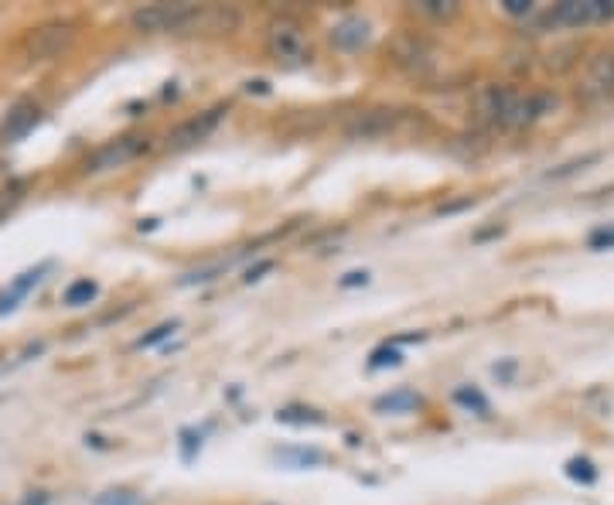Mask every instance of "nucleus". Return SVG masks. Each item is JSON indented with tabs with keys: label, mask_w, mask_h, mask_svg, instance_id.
I'll return each mask as SVG.
<instances>
[{
	"label": "nucleus",
	"mask_w": 614,
	"mask_h": 505,
	"mask_svg": "<svg viewBox=\"0 0 614 505\" xmlns=\"http://www.w3.org/2000/svg\"><path fill=\"white\" fill-rule=\"evenodd\" d=\"M580 96L587 103H608V99H614V52H601L587 62V72L580 79Z\"/></svg>",
	"instance_id": "423d86ee"
},
{
	"label": "nucleus",
	"mask_w": 614,
	"mask_h": 505,
	"mask_svg": "<svg viewBox=\"0 0 614 505\" xmlns=\"http://www.w3.org/2000/svg\"><path fill=\"white\" fill-rule=\"evenodd\" d=\"M502 7L509 14H516V18H526V14L533 11V4H529V0H502Z\"/></svg>",
	"instance_id": "4be33fe9"
},
{
	"label": "nucleus",
	"mask_w": 614,
	"mask_h": 505,
	"mask_svg": "<svg viewBox=\"0 0 614 505\" xmlns=\"http://www.w3.org/2000/svg\"><path fill=\"white\" fill-rule=\"evenodd\" d=\"M396 120H400V113L396 110H383V106H379V110H365L348 123V137H355V140L383 137L396 127Z\"/></svg>",
	"instance_id": "1a4fd4ad"
},
{
	"label": "nucleus",
	"mask_w": 614,
	"mask_h": 505,
	"mask_svg": "<svg viewBox=\"0 0 614 505\" xmlns=\"http://www.w3.org/2000/svg\"><path fill=\"white\" fill-rule=\"evenodd\" d=\"M614 18V0H563L550 11L553 24L563 28H587V24H601Z\"/></svg>",
	"instance_id": "20e7f679"
},
{
	"label": "nucleus",
	"mask_w": 614,
	"mask_h": 505,
	"mask_svg": "<svg viewBox=\"0 0 614 505\" xmlns=\"http://www.w3.org/2000/svg\"><path fill=\"white\" fill-rule=\"evenodd\" d=\"M567 475L574 478V482H584V485H591L594 478H597V471H594V465L587 458H574L567 465Z\"/></svg>",
	"instance_id": "6ab92c4d"
},
{
	"label": "nucleus",
	"mask_w": 614,
	"mask_h": 505,
	"mask_svg": "<svg viewBox=\"0 0 614 505\" xmlns=\"http://www.w3.org/2000/svg\"><path fill=\"white\" fill-rule=\"evenodd\" d=\"M222 106H215V110L209 113H202V117H195V120H188V123H181L178 130H171V137H168V147L171 151H188V147H195L198 140H205L212 134L215 127H219V120H222Z\"/></svg>",
	"instance_id": "6e6552de"
},
{
	"label": "nucleus",
	"mask_w": 614,
	"mask_h": 505,
	"mask_svg": "<svg viewBox=\"0 0 614 505\" xmlns=\"http://www.w3.org/2000/svg\"><path fill=\"white\" fill-rule=\"evenodd\" d=\"M38 120H41V110L35 103H18L4 117V123H0V140H7V144H11V140H21Z\"/></svg>",
	"instance_id": "9d476101"
},
{
	"label": "nucleus",
	"mask_w": 614,
	"mask_h": 505,
	"mask_svg": "<svg viewBox=\"0 0 614 505\" xmlns=\"http://www.w3.org/2000/svg\"><path fill=\"white\" fill-rule=\"evenodd\" d=\"M481 113L488 120H495L499 127H529L539 117L557 110L553 96H536V93H519L509 86H488L478 99Z\"/></svg>",
	"instance_id": "f257e3e1"
},
{
	"label": "nucleus",
	"mask_w": 614,
	"mask_h": 505,
	"mask_svg": "<svg viewBox=\"0 0 614 505\" xmlns=\"http://www.w3.org/2000/svg\"><path fill=\"white\" fill-rule=\"evenodd\" d=\"M454 403H458V407H464V410H475L478 417H488V400L485 396L478 393L475 386H461V389H454Z\"/></svg>",
	"instance_id": "4468645a"
},
{
	"label": "nucleus",
	"mask_w": 614,
	"mask_h": 505,
	"mask_svg": "<svg viewBox=\"0 0 614 505\" xmlns=\"http://www.w3.org/2000/svg\"><path fill=\"white\" fill-rule=\"evenodd\" d=\"M41 270H45V267H41ZM41 270H28V273H21V280H14V287H11V291H7L4 297H0V314L18 308V301H21V297L28 294L31 287H35L38 280H41Z\"/></svg>",
	"instance_id": "f8f14e48"
},
{
	"label": "nucleus",
	"mask_w": 614,
	"mask_h": 505,
	"mask_svg": "<svg viewBox=\"0 0 614 505\" xmlns=\"http://www.w3.org/2000/svg\"><path fill=\"white\" fill-rule=\"evenodd\" d=\"M18 198H21V185H14V188H11V198H0V215L11 212L14 205H18Z\"/></svg>",
	"instance_id": "5701e85b"
},
{
	"label": "nucleus",
	"mask_w": 614,
	"mask_h": 505,
	"mask_svg": "<svg viewBox=\"0 0 614 505\" xmlns=\"http://www.w3.org/2000/svg\"><path fill=\"white\" fill-rule=\"evenodd\" d=\"M413 7H417V14H427V18H437V21L458 14V4H444V0H420V4H413Z\"/></svg>",
	"instance_id": "f3484780"
},
{
	"label": "nucleus",
	"mask_w": 614,
	"mask_h": 505,
	"mask_svg": "<svg viewBox=\"0 0 614 505\" xmlns=\"http://www.w3.org/2000/svg\"><path fill=\"white\" fill-rule=\"evenodd\" d=\"M331 41H335L338 48H345V52H355V48H362L365 41H369V24L362 18H348L331 31Z\"/></svg>",
	"instance_id": "9b49d317"
},
{
	"label": "nucleus",
	"mask_w": 614,
	"mask_h": 505,
	"mask_svg": "<svg viewBox=\"0 0 614 505\" xmlns=\"http://www.w3.org/2000/svg\"><path fill=\"white\" fill-rule=\"evenodd\" d=\"M420 407V396L410 393V389H400V393H389L376 403V410H389V413H410Z\"/></svg>",
	"instance_id": "ddd939ff"
},
{
	"label": "nucleus",
	"mask_w": 614,
	"mask_h": 505,
	"mask_svg": "<svg viewBox=\"0 0 614 505\" xmlns=\"http://www.w3.org/2000/svg\"><path fill=\"white\" fill-rule=\"evenodd\" d=\"M69 41H72V24H62V21L41 24L24 41V52H28L31 62H52L69 48Z\"/></svg>",
	"instance_id": "39448f33"
},
{
	"label": "nucleus",
	"mask_w": 614,
	"mask_h": 505,
	"mask_svg": "<svg viewBox=\"0 0 614 505\" xmlns=\"http://www.w3.org/2000/svg\"><path fill=\"white\" fill-rule=\"evenodd\" d=\"M96 294H99V287L93 280H76V284L65 291V304H69V308H82V304L96 301Z\"/></svg>",
	"instance_id": "2eb2a0df"
},
{
	"label": "nucleus",
	"mask_w": 614,
	"mask_h": 505,
	"mask_svg": "<svg viewBox=\"0 0 614 505\" xmlns=\"http://www.w3.org/2000/svg\"><path fill=\"white\" fill-rule=\"evenodd\" d=\"M280 424H325V417H321L318 410H304V407H287L277 413Z\"/></svg>",
	"instance_id": "dca6fc26"
},
{
	"label": "nucleus",
	"mask_w": 614,
	"mask_h": 505,
	"mask_svg": "<svg viewBox=\"0 0 614 505\" xmlns=\"http://www.w3.org/2000/svg\"><path fill=\"white\" fill-rule=\"evenodd\" d=\"M144 151V137H120V140H110V144H103L99 151L86 161V171L89 175H99V171H113V168H123L127 161H134V157Z\"/></svg>",
	"instance_id": "0eeeda50"
},
{
	"label": "nucleus",
	"mask_w": 614,
	"mask_h": 505,
	"mask_svg": "<svg viewBox=\"0 0 614 505\" xmlns=\"http://www.w3.org/2000/svg\"><path fill=\"white\" fill-rule=\"evenodd\" d=\"M267 52L280 65H301L307 59V35L297 18H277L267 28Z\"/></svg>",
	"instance_id": "7ed1b4c3"
},
{
	"label": "nucleus",
	"mask_w": 614,
	"mask_h": 505,
	"mask_svg": "<svg viewBox=\"0 0 614 505\" xmlns=\"http://www.w3.org/2000/svg\"><path fill=\"white\" fill-rule=\"evenodd\" d=\"M174 331H178V321H164V325H157L151 335H144L137 342V349H151V345H157V342H164V338H171Z\"/></svg>",
	"instance_id": "aec40b11"
},
{
	"label": "nucleus",
	"mask_w": 614,
	"mask_h": 505,
	"mask_svg": "<svg viewBox=\"0 0 614 505\" xmlns=\"http://www.w3.org/2000/svg\"><path fill=\"white\" fill-rule=\"evenodd\" d=\"M400 362H403L400 349H396V345H383V349L372 352L369 366H372V369H383V366H400Z\"/></svg>",
	"instance_id": "a211bd4d"
},
{
	"label": "nucleus",
	"mask_w": 614,
	"mask_h": 505,
	"mask_svg": "<svg viewBox=\"0 0 614 505\" xmlns=\"http://www.w3.org/2000/svg\"><path fill=\"white\" fill-rule=\"evenodd\" d=\"M198 18V4H147L134 11V28L147 35H164V31H192Z\"/></svg>",
	"instance_id": "f03ea898"
},
{
	"label": "nucleus",
	"mask_w": 614,
	"mask_h": 505,
	"mask_svg": "<svg viewBox=\"0 0 614 505\" xmlns=\"http://www.w3.org/2000/svg\"><path fill=\"white\" fill-rule=\"evenodd\" d=\"M267 270H273V263H270V260H263V263H260V267H256V270H250V273H246V280H250V284H253V280H260V273H267Z\"/></svg>",
	"instance_id": "393cba45"
},
{
	"label": "nucleus",
	"mask_w": 614,
	"mask_h": 505,
	"mask_svg": "<svg viewBox=\"0 0 614 505\" xmlns=\"http://www.w3.org/2000/svg\"><path fill=\"white\" fill-rule=\"evenodd\" d=\"M591 250H614V226H604V229H597V233H591Z\"/></svg>",
	"instance_id": "412c9836"
},
{
	"label": "nucleus",
	"mask_w": 614,
	"mask_h": 505,
	"mask_svg": "<svg viewBox=\"0 0 614 505\" xmlns=\"http://www.w3.org/2000/svg\"><path fill=\"white\" fill-rule=\"evenodd\" d=\"M359 284H369V273H348V277L342 280V287H359Z\"/></svg>",
	"instance_id": "b1692460"
}]
</instances>
